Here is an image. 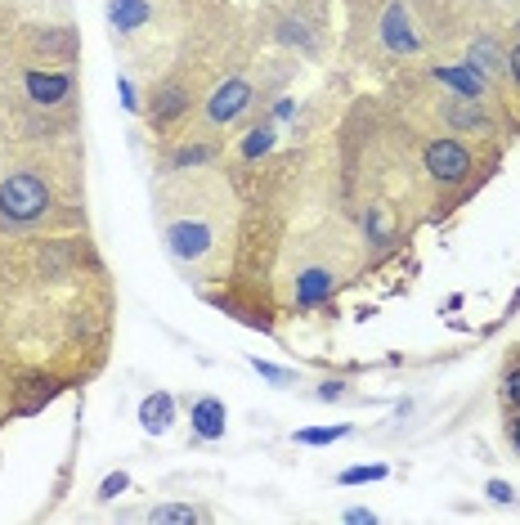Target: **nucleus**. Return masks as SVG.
<instances>
[{"mask_svg":"<svg viewBox=\"0 0 520 525\" xmlns=\"http://www.w3.org/2000/svg\"><path fill=\"white\" fill-rule=\"evenodd\" d=\"M50 211V184L36 171H14L0 180V220L5 225H32Z\"/></svg>","mask_w":520,"mask_h":525,"instance_id":"nucleus-1","label":"nucleus"},{"mask_svg":"<svg viewBox=\"0 0 520 525\" xmlns=\"http://www.w3.org/2000/svg\"><path fill=\"white\" fill-rule=\"evenodd\" d=\"M422 167H426V175H431L435 184H444V189H458V184L471 180L476 158H471V149L462 140H431L422 149Z\"/></svg>","mask_w":520,"mask_h":525,"instance_id":"nucleus-2","label":"nucleus"},{"mask_svg":"<svg viewBox=\"0 0 520 525\" xmlns=\"http://www.w3.org/2000/svg\"><path fill=\"white\" fill-rule=\"evenodd\" d=\"M382 45L390 54H399V59L422 54V36H417L413 14H408L404 0H390V5H386V14H382Z\"/></svg>","mask_w":520,"mask_h":525,"instance_id":"nucleus-3","label":"nucleus"},{"mask_svg":"<svg viewBox=\"0 0 520 525\" xmlns=\"http://www.w3.org/2000/svg\"><path fill=\"white\" fill-rule=\"evenodd\" d=\"M252 104H256V90L234 77V81H225V86H216V95L207 99V122L211 126H229V122H238Z\"/></svg>","mask_w":520,"mask_h":525,"instance_id":"nucleus-4","label":"nucleus"},{"mask_svg":"<svg viewBox=\"0 0 520 525\" xmlns=\"http://www.w3.org/2000/svg\"><path fill=\"white\" fill-rule=\"evenodd\" d=\"M23 90L36 108H59L63 99L72 95V72H41V68H27L23 72Z\"/></svg>","mask_w":520,"mask_h":525,"instance_id":"nucleus-5","label":"nucleus"},{"mask_svg":"<svg viewBox=\"0 0 520 525\" xmlns=\"http://www.w3.org/2000/svg\"><path fill=\"white\" fill-rule=\"evenodd\" d=\"M166 243H171V256H180V261H202L216 243V234L202 220H180V225L166 229Z\"/></svg>","mask_w":520,"mask_h":525,"instance_id":"nucleus-6","label":"nucleus"},{"mask_svg":"<svg viewBox=\"0 0 520 525\" xmlns=\"http://www.w3.org/2000/svg\"><path fill=\"white\" fill-rule=\"evenodd\" d=\"M431 77L440 86H449L453 95H467V99H485V90H489V77L476 63H431Z\"/></svg>","mask_w":520,"mask_h":525,"instance_id":"nucleus-7","label":"nucleus"},{"mask_svg":"<svg viewBox=\"0 0 520 525\" xmlns=\"http://www.w3.org/2000/svg\"><path fill=\"white\" fill-rule=\"evenodd\" d=\"M153 104H148V122L157 126V131H166V126H175L184 113H189V86H180V81H166V86H157Z\"/></svg>","mask_w":520,"mask_h":525,"instance_id":"nucleus-8","label":"nucleus"},{"mask_svg":"<svg viewBox=\"0 0 520 525\" xmlns=\"http://www.w3.org/2000/svg\"><path fill=\"white\" fill-rule=\"evenodd\" d=\"M189 422L202 440H225V427H229V413H225V400L216 395H202L198 404L189 409Z\"/></svg>","mask_w":520,"mask_h":525,"instance_id":"nucleus-9","label":"nucleus"},{"mask_svg":"<svg viewBox=\"0 0 520 525\" xmlns=\"http://www.w3.org/2000/svg\"><path fill=\"white\" fill-rule=\"evenodd\" d=\"M59 395V382L54 377H45V373H32V377H23L18 382V400H14V413L18 418H27V413H41L45 404Z\"/></svg>","mask_w":520,"mask_h":525,"instance_id":"nucleus-10","label":"nucleus"},{"mask_svg":"<svg viewBox=\"0 0 520 525\" xmlns=\"http://www.w3.org/2000/svg\"><path fill=\"white\" fill-rule=\"evenodd\" d=\"M332 288H337V274L332 270H305L301 279H296V306L301 310H314V306H323V301L332 297Z\"/></svg>","mask_w":520,"mask_h":525,"instance_id":"nucleus-11","label":"nucleus"},{"mask_svg":"<svg viewBox=\"0 0 520 525\" xmlns=\"http://www.w3.org/2000/svg\"><path fill=\"white\" fill-rule=\"evenodd\" d=\"M171 422H175V400H171V395H166V391L144 395V404H139V427H144L148 436H162Z\"/></svg>","mask_w":520,"mask_h":525,"instance_id":"nucleus-12","label":"nucleus"},{"mask_svg":"<svg viewBox=\"0 0 520 525\" xmlns=\"http://www.w3.org/2000/svg\"><path fill=\"white\" fill-rule=\"evenodd\" d=\"M153 18V5L148 0H108V23H113V32H139V27Z\"/></svg>","mask_w":520,"mask_h":525,"instance_id":"nucleus-13","label":"nucleus"},{"mask_svg":"<svg viewBox=\"0 0 520 525\" xmlns=\"http://www.w3.org/2000/svg\"><path fill=\"white\" fill-rule=\"evenodd\" d=\"M444 117H449L453 131H489V117H485V108H480V99L453 95L449 108H444Z\"/></svg>","mask_w":520,"mask_h":525,"instance_id":"nucleus-14","label":"nucleus"},{"mask_svg":"<svg viewBox=\"0 0 520 525\" xmlns=\"http://www.w3.org/2000/svg\"><path fill=\"white\" fill-rule=\"evenodd\" d=\"M467 63H476V68L485 72V77H498V72L507 68V54L498 50V41H494V36H480V41H471Z\"/></svg>","mask_w":520,"mask_h":525,"instance_id":"nucleus-15","label":"nucleus"},{"mask_svg":"<svg viewBox=\"0 0 520 525\" xmlns=\"http://www.w3.org/2000/svg\"><path fill=\"white\" fill-rule=\"evenodd\" d=\"M278 144V131H274V122H260V126H252V131H247V140H243V162H256V158H265L269 149H274Z\"/></svg>","mask_w":520,"mask_h":525,"instance_id":"nucleus-16","label":"nucleus"},{"mask_svg":"<svg viewBox=\"0 0 520 525\" xmlns=\"http://www.w3.org/2000/svg\"><path fill=\"white\" fill-rule=\"evenodd\" d=\"M350 436V422H332V427H301L296 431V445H310V449H323V445H337V440Z\"/></svg>","mask_w":520,"mask_h":525,"instance_id":"nucleus-17","label":"nucleus"},{"mask_svg":"<svg viewBox=\"0 0 520 525\" xmlns=\"http://www.w3.org/2000/svg\"><path fill=\"white\" fill-rule=\"evenodd\" d=\"M198 517H202V512L189 508V503H166V508L148 512V521H153V525H189V521H198Z\"/></svg>","mask_w":520,"mask_h":525,"instance_id":"nucleus-18","label":"nucleus"},{"mask_svg":"<svg viewBox=\"0 0 520 525\" xmlns=\"http://www.w3.org/2000/svg\"><path fill=\"white\" fill-rule=\"evenodd\" d=\"M368 481H386V463H359L337 476V485H368Z\"/></svg>","mask_w":520,"mask_h":525,"instance_id":"nucleus-19","label":"nucleus"},{"mask_svg":"<svg viewBox=\"0 0 520 525\" xmlns=\"http://www.w3.org/2000/svg\"><path fill=\"white\" fill-rule=\"evenodd\" d=\"M211 158H216V144H184V149L175 153V171L202 167V162H211Z\"/></svg>","mask_w":520,"mask_h":525,"instance_id":"nucleus-20","label":"nucleus"},{"mask_svg":"<svg viewBox=\"0 0 520 525\" xmlns=\"http://www.w3.org/2000/svg\"><path fill=\"white\" fill-rule=\"evenodd\" d=\"M364 234L373 238L377 247H390V220H386V211H382V207H368V216H364Z\"/></svg>","mask_w":520,"mask_h":525,"instance_id":"nucleus-21","label":"nucleus"},{"mask_svg":"<svg viewBox=\"0 0 520 525\" xmlns=\"http://www.w3.org/2000/svg\"><path fill=\"white\" fill-rule=\"evenodd\" d=\"M126 490H130V476H126V472H108V476H104V485H99V494H95V499H99V503H113L117 494H126Z\"/></svg>","mask_w":520,"mask_h":525,"instance_id":"nucleus-22","label":"nucleus"},{"mask_svg":"<svg viewBox=\"0 0 520 525\" xmlns=\"http://www.w3.org/2000/svg\"><path fill=\"white\" fill-rule=\"evenodd\" d=\"M252 368L260 377H265V382H274V386H292L296 382V373L292 368H278V364H265V359H252Z\"/></svg>","mask_w":520,"mask_h":525,"instance_id":"nucleus-23","label":"nucleus"},{"mask_svg":"<svg viewBox=\"0 0 520 525\" xmlns=\"http://www.w3.org/2000/svg\"><path fill=\"white\" fill-rule=\"evenodd\" d=\"M503 400L512 404V409H520V359H516V364H507V377H503Z\"/></svg>","mask_w":520,"mask_h":525,"instance_id":"nucleus-24","label":"nucleus"},{"mask_svg":"<svg viewBox=\"0 0 520 525\" xmlns=\"http://www.w3.org/2000/svg\"><path fill=\"white\" fill-rule=\"evenodd\" d=\"M117 90H122V108H126V113H139V95H135V81H130V77H117Z\"/></svg>","mask_w":520,"mask_h":525,"instance_id":"nucleus-25","label":"nucleus"},{"mask_svg":"<svg viewBox=\"0 0 520 525\" xmlns=\"http://www.w3.org/2000/svg\"><path fill=\"white\" fill-rule=\"evenodd\" d=\"M485 494H489L494 503H516V490H512L507 481H489V485H485Z\"/></svg>","mask_w":520,"mask_h":525,"instance_id":"nucleus-26","label":"nucleus"},{"mask_svg":"<svg viewBox=\"0 0 520 525\" xmlns=\"http://www.w3.org/2000/svg\"><path fill=\"white\" fill-rule=\"evenodd\" d=\"M319 400H346V382H332V377H328V382H319Z\"/></svg>","mask_w":520,"mask_h":525,"instance_id":"nucleus-27","label":"nucleus"},{"mask_svg":"<svg viewBox=\"0 0 520 525\" xmlns=\"http://www.w3.org/2000/svg\"><path fill=\"white\" fill-rule=\"evenodd\" d=\"M346 525H377V512L373 508H350L346 512Z\"/></svg>","mask_w":520,"mask_h":525,"instance_id":"nucleus-28","label":"nucleus"},{"mask_svg":"<svg viewBox=\"0 0 520 525\" xmlns=\"http://www.w3.org/2000/svg\"><path fill=\"white\" fill-rule=\"evenodd\" d=\"M296 117V99H278L274 104V122H292Z\"/></svg>","mask_w":520,"mask_h":525,"instance_id":"nucleus-29","label":"nucleus"},{"mask_svg":"<svg viewBox=\"0 0 520 525\" xmlns=\"http://www.w3.org/2000/svg\"><path fill=\"white\" fill-rule=\"evenodd\" d=\"M507 72H512V81L520 86V41L512 45V54H507Z\"/></svg>","mask_w":520,"mask_h":525,"instance_id":"nucleus-30","label":"nucleus"},{"mask_svg":"<svg viewBox=\"0 0 520 525\" xmlns=\"http://www.w3.org/2000/svg\"><path fill=\"white\" fill-rule=\"evenodd\" d=\"M507 440H512L516 454H520V413H512V418H507Z\"/></svg>","mask_w":520,"mask_h":525,"instance_id":"nucleus-31","label":"nucleus"},{"mask_svg":"<svg viewBox=\"0 0 520 525\" xmlns=\"http://www.w3.org/2000/svg\"><path fill=\"white\" fill-rule=\"evenodd\" d=\"M516 32H520V23H516Z\"/></svg>","mask_w":520,"mask_h":525,"instance_id":"nucleus-32","label":"nucleus"}]
</instances>
